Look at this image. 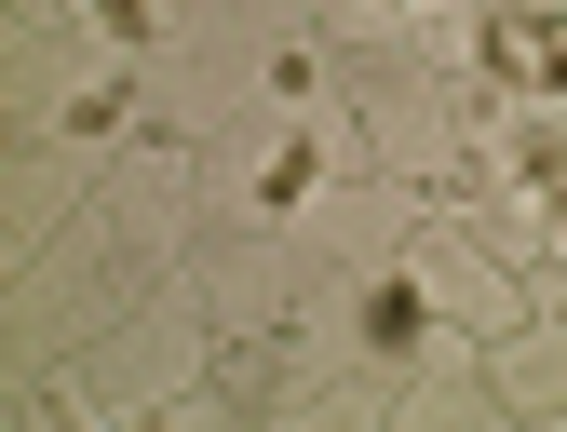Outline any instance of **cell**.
I'll return each mask as SVG.
<instances>
[{
  "label": "cell",
  "mask_w": 567,
  "mask_h": 432,
  "mask_svg": "<svg viewBox=\"0 0 567 432\" xmlns=\"http://www.w3.org/2000/svg\"><path fill=\"white\" fill-rule=\"evenodd\" d=\"M486 68H514V82H567V28H554V14H501V28H486Z\"/></svg>",
  "instance_id": "6da1fadb"
},
{
  "label": "cell",
  "mask_w": 567,
  "mask_h": 432,
  "mask_svg": "<svg viewBox=\"0 0 567 432\" xmlns=\"http://www.w3.org/2000/svg\"><path fill=\"white\" fill-rule=\"evenodd\" d=\"M95 14H109V28H150V0H95Z\"/></svg>",
  "instance_id": "7a4b0ae2"
}]
</instances>
